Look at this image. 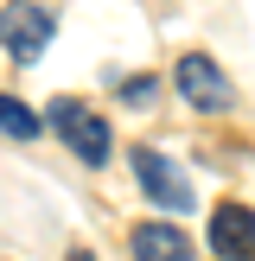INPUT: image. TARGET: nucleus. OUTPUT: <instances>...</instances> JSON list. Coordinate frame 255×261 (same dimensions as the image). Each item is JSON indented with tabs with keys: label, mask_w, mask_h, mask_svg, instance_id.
<instances>
[{
	"label": "nucleus",
	"mask_w": 255,
	"mask_h": 261,
	"mask_svg": "<svg viewBox=\"0 0 255 261\" xmlns=\"http://www.w3.org/2000/svg\"><path fill=\"white\" fill-rule=\"evenodd\" d=\"M45 121L70 140V153H76L83 166H102V160H109V147H115V140H109V121H102V115H89L76 96H58V102L45 109Z\"/></svg>",
	"instance_id": "nucleus-1"
},
{
	"label": "nucleus",
	"mask_w": 255,
	"mask_h": 261,
	"mask_svg": "<svg viewBox=\"0 0 255 261\" xmlns=\"http://www.w3.org/2000/svg\"><path fill=\"white\" fill-rule=\"evenodd\" d=\"M172 83H178V96H185L191 109H204V115H223L230 102H236V89H230V76L217 70V58H204V51H185V58H178Z\"/></svg>",
	"instance_id": "nucleus-2"
},
{
	"label": "nucleus",
	"mask_w": 255,
	"mask_h": 261,
	"mask_svg": "<svg viewBox=\"0 0 255 261\" xmlns=\"http://www.w3.org/2000/svg\"><path fill=\"white\" fill-rule=\"evenodd\" d=\"M45 45H51V7L7 0V58H13V64H38Z\"/></svg>",
	"instance_id": "nucleus-3"
},
{
	"label": "nucleus",
	"mask_w": 255,
	"mask_h": 261,
	"mask_svg": "<svg viewBox=\"0 0 255 261\" xmlns=\"http://www.w3.org/2000/svg\"><path fill=\"white\" fill-rule=\"evenodd\" d=\"M134 172H140V191H147L160 211H178L185 217L191 211V185L178 178V166L166 160V153H153V147H134Z\"/></svg>",
	"instance_id": "nucleus-4"
},
{
	"label": "nucleus",
	"mask_w": 255,
	"mask_h": 261,
	"mask_svg": "<svg viewBox=\"0 0 255 261\" xmlns=\"http://www.w3.org/2000/svg\"><path fill=\"white\" fill-rule=\"evenodd\" d=\"M211 255L217 261H249L255 255V211L249 204H217L211 211Z\"/></svg>",
	"instance_id": "nucleus-5"
},
{
	"label": "nucleus",
	"mask_w": 255,
	"mask_h": 261,
	"mask_svg": "<svg viewBox=\"0 0 255 261\" xmlns=\"http://www.w3.org/2000/svg\"><path fill=\"white\" fill-rule=\"evenodd\" d=\"M128 249H134V261H191V236L178 223H134Z\"/></svg>",
	"instance_id": "nucleus-6"
},
{
	"label": "nucleus",
	"mask_w": 255,
	"mask_h": 261,
	"mask_svg": "<svg viewBox=\"0 0 255 261\" xmlns=\"http://www.w3.org/2000/svg\"><path fill=\"white\" fill-rule=\"evenodd\" d=\"M0 121H7L13 140H38V134H45V127H38V109H26L19 96H0Z\"/></svg>",
	"instance_id": "nucleus-7"
},
{
	"label": "nucleus",
	"mask_w": 255,
	"mask_h": 261,
	"mask_svg": "<svg viewBox=\"0 0 255 261\" xmlns=\"http://www.w3.org/2000/svg\"><path fill=\"white\" fill-rule=\"evenodd\" d=\"M153 96H160V83H153V76H134V83H121V102H134V109H147Z\"/></svg>",
	"instance_id": "nucleus-8"
},
{
	"label": "nucleus",
	"mask_w": 255,
	"mask_h": 261,
	"mask_svg": "<svg viewBox=\"0 0 255 261\" xmlns=\"http://www.w3.org/2000/svg\"><path fill=\"white\" fill-rule=\"evenodd\" d=\"M70 261H96V255H89V249H70Z\"/></svg>",
	"instance_id": "nucleus-9"
}]
</instances>
